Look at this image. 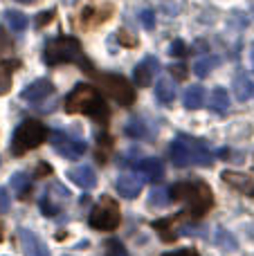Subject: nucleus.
Segmentation results:
<instances>
[{
  "label": "nucleus",
  "mask_w": 254,
  "mask_h": 256,
  "mask_svg": "<svg viewBox=\"0 0 254 256\" xmlns=\"http://www.w3.org/2000/svg\"><path fill=\"white\" fill-rule=\"evenodd\" d=\"M66 112H70V115H88L102 126H106L108 122L106 102L99 94V90L88 84L74 86V90L66 97Z\"/></svg>",
  "instance_id": "f257e3e1"
},
{
  "label": "nucleus",
  "mask_w": 254,
  "mask_h": 256,
  "mask_svg": "<svg viewBox=\"0 0 254 256\" xmlns=\"http://www.w3.org/2000/svg\"><path fill=\"white\" fill-rule=\"evenodd\" d=\"M171 202H184L187 204V218H200L214 204L212 189L205 182H176L169 186Z\"/></svg>",
  "instance_id": "f03ea898"
},
{
  "label": "nucleus",
  "mask_w": 254,
  "mask_h": 256,
  "mask_svg": "<svg viewBox=\"0 0 254 256\" xmlns=\"http://www.w3.org/2000/svg\"><path fill=\"white\" fill-rule=\"evenodd\" d=\"M169 158L178 168L192 166V164H196V166H212L214 164V155H212L210 146L189 135H180L171 142Z\"/></svg>",
  "instance_id": "7ed1b4c3"
},
{
  "label": "nucleus",
  "mask_w": 254,
  "mask_h": 256,
  "mask_svg": "<svg viewBox=\"0 0 254 256\" xmlns=\"http://www.w3.org/2000/svg\"><path fill=\"white\" fill-rule=\"evenodd\" d=\"M43 61L48 66H61V63H79L88 74H92L94 68L88 63L84 50H81V43L72 36H58V38L50 40L43 50Z\"/></svg>",
  "instance_id": "20e7f679"
},
{
  "label": "nucleus",
  "mask_w": 254,
  "mask_h": 256,
  "mask_svg": "<svg viewBox=\"0 0 254 256\" xmlns=\"http://www.w3.org/2000/svg\"><path fill=\"white\" fill-rule=\"evenodd\" d=\"M50 130L45 128V124H40V122L36 120H27L22 122L20 126L14 130V137H12V153L16 155H25L27 150L36 148L38 144H43L45 140H48Z\"/></svg>",
  "instance_id": "39448f33"
},
{
  "label": "nucleus",
  "mask_w": 254,
  "mask_h": 256,
  "mask_svg": "<svg viewBox=\"0 0 254 256\" xmlns=\"http://www.w3.org/2000/svg\"><path fill=\"white\" fill-rule=\"evenodd\" d=\"M120 220H122L120 204H117L112 198H108V196H104V198L94 204V209L88 216V225L92 227V230H99V232L115 230V227H120Z\"/></svg>",
  "instance_id": "423d86ee"
},
{
  "label": "nucleus",
  "mask_w": 254,
  "mask_h": 256,
  "mask_svg": "<svg viewBox=\"0 0 254 256\" xmlns=\"http://www.w3.org/2000/svg\"><path fill=\"white\" fill-rule=\"evenodd\" d=\"M48 137H50V142H52V146L56 148V153L66 160H79V158H84L86 150H88V144H86L84 140H76L74 135H68L66 130H54V132H50Z\"/></svg>",
  "instance_id": "0eeeda50"
},
{
  "label": "nucleus",
  "mask_w": 254,
  "mask_h": 256,
  "mask_svg": "<svg viewBox=\"0 0 254 256\" xmlns=\"http://www.w3.org/2000/svg\"><path fill=\"white\" fill-rule=\"evenodd\" d=\"M102 86L120 106H130L135 102V90L128 84V79H124L122 74H104Z\"/></svg>",
  "instance_id": "6e6552de"
},
{
  "label": "nucleus",
  "mask_w": 254,
  "mask_h": 256,
  "mask_svg": "<svg viewBox=\"0 0 254 256\" xmlns=\"http://www.w3.org/2000/svg\"><path fill=\"white\" fill-rule=\"evenodd\" d=\"M18 243H20V250L25 256H50L48 245L43 243L38 234H34L32 230H18Z\"/></svg>",
  "instance_id": "1a4fd4ad"
},
{
  "label": "nucleus",
  "mask_w": 254,
  "mask_h": 256,
  "mask_svg": "<svg viewBox=\"0 0 254 256\" xmlns=\"http://www.w3.org/2000/svg\"><path fill=\"white\" fill-rule=\"evenodd\" d=\"M142 186H144L142 176H138V173H133V171L122 173V176L117 178V182H115L117 194H120L122 198H128V200L138 198V196L142 194Z\"/></svg>",
  "instance_id": "9d476101"
},
{
  "label": "nucleus",
  "mask_w": 254,
  "mask_h": 256,
  "mask_svg": "<svg viewBox=\"0 0 254 256\" xmlns=\"http://www.w3.org/2000/svg\"><path fill=\"white\" fill-rule=\"evenodd\" d=\"M160 70V63H158L156 56H146L142 63H138L133 70V81L135 86H140V88H146L148 84L153 81V76H156V72Z\"/></svg>",
  "instance_id": "9b49d317"
},
{
  "label": "nucleus",
  "mask_w": 254,
  "mask_h": 256,
  "mask_svg": "<svg viewBox=\"0 0 254 256\" xmlns=\"http://www.w3.org/2000/svg\"><path fill=\"white\" fill-rule=\"evenodd\" d=\"M52 92H54V84H52V81H50V79H36L34 84H30L20 92V99L32 102V104H38V102H43V99H48Z\"/></svg>",
  "instance_id": "f8f14e48"
},
{
  "label": "nucleus",
  "mask_w": 254,
  "mask_h": 256,
  "mask_svg": "<svg viewBox=\"0 0 254 256\" xmlns=\"http://www.w3.org/2000/svg\"><path fill=\"white\" fill-rule=\"evenodd\" d=\"M223 180L228 182L232 189L241 191L248 198H254V178H250L248 173L241 171H223Z\"/></svg>",
  "instance_id": "ddd939ff"
},
{
  "label": "nucleus",
  "mask_w": 254,
  "mask_h": 256,
  "mask_svg": "<svg viewBox=\"0 0 254 256\" xmlns=\"http://www.w3.org/2000/svg\"><path fill=\"white\" fill-rule=\"evenodd\" d=\"M138 168H140L142 180H146V182H156V184H158V182H162V178H164V164H162L158 158L140 160Z\"/></svg>",
  "instance_id": "4468645a"
},
{
  "label": "nucleus",
  "mask_w": 254,
  "mask_h": 256,
  "mask_svg": "<svg viewBox=\"0 0 254 256\" xmlns=\"http://www.w3.org/2000/svg\"><path fill=\"white\" fill-rule=\"evenodd\" d=\"M68 178H70L76 186H81V189H92V186L97 184V173H94V168L88 166V164L72 168V171L68 173Z\"/></svg>",
  "instance_id": "2eb2a0df"
},
{
  "label": "nucleus",
  "mask_w": 254,
  "mask_h": 256,
  "mask_svg": "<svg viewBox=\"0 0 254 256\" xmlns=\"http://www.w3.org/2000/svg\"><path fill=\"white\" fill-rule=\"evenodd\" d=\"M124 132L128 137H133V140H148L151 142L153 137H156L151 130V126H148L146 120H142V117H130L124 126Z\"/></svg>",
  "instance_id": "dca6fc26"
},
{
  "label": "nucleus",
  "mask_w": 254,
  "mask_h": 256,
  "mask_svg": "<svg viewBox=\"0 0 254 256\" xmlns=\"http://www.w3.org/2000/svg\"><path fill=\"white\" fill-rule=\"evenodd\" d=\"M112 14V7L104 4L102 9H94V7H86L84 14H81V25L84 27H94V25H102L108 16Z\"/></svg>",
  "instance_id": "f3484780"
},
{
  "label": "nucleus",
  "mask_w": 254,
  "mask_h": 256,
  "mask_svg": "<svg viewBox=\"0 0 254 256\" xmlns=\"http://www.w3.org/2000/svg\"><path fill=\"white\" fill-rule=\"evenodd\" d=\"M234 97L238 102H250L254 99V81L248 74H236L234 76Z\"/></svg>",
  "instance_id": "a211bd4d"
},
{
  "label": "nucleus",
  "mask_w": 254,
  "mask_h": 256,
  "mask_svg": "<svg viewBox=\"0 0 254 256\" xmlns=\"http://www.w3.org/2000/svg\"><path fill=\"white\" fill-rule=\"evenodd\" d=\"M205 97H207V92L202 86H189L182 94V104L189 110H196V108H200L205 104Z\"/></svg>",
  "instance_id": "6ab92c4d"
},
{
  "label": "nucleus",
  "mask_w": 254,
  "mask_h": 256,
  "mask_svg": "<svg viewBox=\"0 0 254 256\" xmlns=\"http://www.w3.org/2000/svg\"><path fill=\"white\" fill-rule=\"evenodd\" d=\"M16 68H20V61H16V58H9V61L0 63V94L9 92V88H12V74Z\"/></svg>",
  "instance_id": "aec40b11"
},
{
  "label": "nucleus",
  "mask_w": 254,
  "mask_h": 256,
  "mask_svg": "<svg viewBox=\"0 0 254 256\" xmlns=\"http://www.w3.org/2000/svg\"><path fill=\"white\" fill-rule=\"evenodd\" d=\"M156 97L160 104H171L176 99V84L169 76H162L156 84Z\"/></svg>",
  "instance_id": "412c9836"
},
{
  "label": "nucleus",
  "mask_w": 254,
  "mask_h": 256,
  "mask_svg": "<svg viewBox=\"0 0 254 256\" xmlns=\"http://www.w3.org/2000/svg\"><path fill=\"white\" fill-rule=\"evenodd\" d=\"M9 186H14V191L18 194V198H27V196H30V189H32L30 173H25V171L14 173L12 180H9Z\"/></svg>",
  "instance_id": "4be33fe9"
},
{
  "label": "nucleus",
  "mask_w": 254,
  "mask_h": 256,
  "mask_svg": "<svg viewBox=\"0 0 254 256\" xmlns=\"http://www.w3.org/2000/svg\"><path fill=\"white\" fill-rule=\"evenodd\" d=\"M214 245H216V248H220V250H225V252H234V250H236V238H234V236L230 234L228 230H223V227H216Z\"/></svg>",
  "instance_id": "5701e85b"
},
{
  "label": "nucleus",
  "mask_w": 254,
  "mask_h": 256,
  "mask_svg": "<svg viewBox=\"0 0 254 256\" xmlns=\"http://www.w3.org/2000/svg\"><path fill=\"white\" fill-rule=\"evenodd\" d=\"M210 108L214 112H225L230 108V94L225 88H216L210 97Z\"/></svg>",
  "instance_id": "b1692460"
},
{
  "label": "nucleus",
  "mask_w": 254,
  "mask_h": 256,
  "mask_svg": "<svg viewBox=\"0 0 254 256\" xmlns=\"http://www.w3.org/2000/svg\"><path fill=\"white\" fill-rule=\"evenodd\" d=\"M4 20H7V25L12 27L14 32H25L27 25H30V20H27L25 14L16 12V9H7V12H4Z\"/></svg>",
  "instance_id": "393cba45"
},
{
  "label": "nucleus",
  "mask_w": 254,
  "mask_h": 256,
  "mask_svg": "<svg viewBox=\"0 0 254 256\" xmlns=\"http://www.w3.org/2000/svg\"><path fill=\"white\" fill-rule=\"evenodd\" d=\"M218 63H220L218 56H202V58H198V61H196V66H194V72H196V76L205 79V76L212 74V70H214Z\"/></svg>",
  "instance_id": "a878e982"
},
{
  "label": "nucleus",
  "mask_w": 254,
  "mask_h": 256,
  "mask_svg": "<svg viewBox=\"0 0 254 256\" xmlns=\"http://www.w3.org/2000/svg\"><path fill=\"white\" fill-rule=\"evenodd\" d=\"M148 202H151V207H164V204H169L171 202L169 189L166 186H153L151 194H148Z\"/></svg>",
  "instance_id": "bb28decb"
},
{
  "label": "nucleus",
  "mask_w": 254,
  "mask_h": 256,
  "mask_svg": "<svg viewBox=\"0 0 254 256\" xmlns=\"http://www.w3.org/2000/svg\"><path fill=\"white\" fill-rule=\"evenodd\" d=\"M106 256H128V252L120 238H110L106 240Z\"/></svg>",
  "instance_id": "cd10ccee"
},
{
  "label": "nucleus",
  "mask_w": 254,
  "mask_h": 256,
  "mask_svg": "<svg viewBox=\"0 0 254 256\" xmlns=\"http://www.w3.org/2000/svg\"><path fill=\"white\" fill-rule=\"evenodd\" d=\"M38 207H40V212H43L45 216H56V214H58V204H56V202H52L50 194H43V198H40Z\"/></svg>",
  "instance_id": "c85d7f7f"
},
{
  "label": "nucleus",
  "mask_w": 254,
  "mask_h": 256,
  "mask_svg": "<svg viewBox=\"0 0 254 256\" xmlns=\"http://www.w3.org/2000/svg\"><path fill=\"white\" fill-rule=\"evenodd\" d=\"M12 209V196L4 186H0V214H7Z\"/></svg>",
  "instance_id": "c756f323"
},
{
  "label": "nucleus",
  "mask_w": 254,
  "mask_h": 256,
  "mask_svg": "<svg viewBox=\"0 0 254 256\" xmlns=\"http://www.w3.org/2000/svg\"><path fill=\"white\" fill-rule=\"evenodd\" d=\"M140 20H142V25L146 27V30H153V27H156V14H153V9H144V12L140 14Z\"/></svg>",
  "instance_id": "7c9ffc66"
},
{
  "label": "nucleus",
  "mask_w": 254,
  "mask_h": 256,
  "mask_svg": "<svg viewBox=\"0 0 254 256\" xmlns=\"http://www.w3.org/2000/svg\"><path fill=\"white\" fill-rule=\"evenodd\" d=\"M117 38H120V43L126 45V48H135V45H138V38H135L133 34H128L126 30H120V32H117Z\"/></svg>",
  "instance_id": "2f4dec72"
},
{
  "label": "nucleus",
  "mask_w": 254,
  "mask_h": 256,
  "mask_svg": "<svg viewBox=\"0 0 254 256\" xmlns=\"http://www.w3.org/2000/svg\"><path fill=\"white\" fill-rule=\"evenodd\" d=\"M169 54L171 56H184V54H187V45L182 43V40H174V43H171V48H169Z\"/></svg>",
  "instance_id": "473e14b6"
},
{
  "label": "nucleus",
  "mask_w": 254,
  "mask_h": 256,
  "mask_svg": "<svg viewBox=\"0 0 254 256\" xmlns=\"http://www.w3.org/2000/svg\"><path fill=\"white\" fill-rule=\"evenodd\" d=\"M54 9H48V12H43V14H38L36 16V27H45L48 22H52V18H54Z\"/></svg>",
  "instance_id": "72a5a7b5"
},
{
  "label": "nucleus",
  "mask_w": 254,
  "mask_h": 256,
  "mask_svg": "<svg viewBox=\"0 0 254 256\" xmlns=\"http://www.w3.org/2000/svg\"><path fill=\"white\" fill-rule=\"evenodd\" d=\"M169 72L176 76V79H184V76H187V68H184V63H176V66H171Z\"/></svg>",
  "instance_id": "f704fd0d"
},
{
  "label": "nucleus",
  "mask_w": 254,
  "mask_h": 256,
  "mask_svg": "<svg viewBox=\"0 0 254 256\" xmlns=\"http://www.w3.org/2000/svg\"><path fill=\"white\" fill-rule=\"evenodd\" d=\"M162 256H200V254L192 248H184V250H178V252H169V254H162Z\"/></svg>",
  "instance_id": "c9c22d12"
},
{
  "label": "nucleus",
  "mask_w": 254,
  "mask_h": 256,
  "mask_svg": "<svg viewBox=\"0 0 254 256\" xmlns=\"http://www.w3.org/2000/svg\"><path fill=\"white\" fill-rule=\"evenodd\" d=\"M50 171H52V168H50V164H48V162H40L38 166H36V176H48Z\"/></svg>",
  "instance_id": "e433bc0d"
},
{
  "label": "nucleus",
  "mask_w": 254,
  "mask_h": 256,
  "mask_svg": "<svg viewBox=\"0 0 254 256\" xmlns=\"http://www.w3.org/2000/svg\"><path fill=\"white\" fill-rule=\"evenodd\" d=\"M16 2H20V4H32L34 0H16Z\"/></svg>",
  "instance_id": "4c0bfd02"
},
{
  "label": "nucleus",
  "mask_w": 254,
  "mask_h": 256,
  "mask_svg": "<svg viewBox=\"0 0 254 256\" xmlns=\"http://www.w3.org/2000/svg\"><path fill=\"white\" fill-rule=\"evenodd\" d=\"M250 56H252V68H254V45H252V54H250Z\"/></svg>",
  "instance_id": "58836bf2"
},
{
  "label": "nucleus",
  "mask_w": 254,
  "mask_h": 256,
  "mask_svg": "<svg viewBox=\"0 0 254 256\" xmlns=\"http://www.w3.org/2000/svg\"><path fill=\"white\" fill-rule=\"evenodd\" d=\"M0 240H2V222H0Z\"/></svg>",
  "instance_id": "ea45409f"
}]
</instances>
